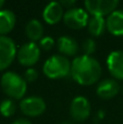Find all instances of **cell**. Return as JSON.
Wrapping results in <instances>:
<instances>
[{"label": "cell", "instance_id": "ac0fdd59", "mask_svg": "<svg viewBox=\"0 0 123 124\" xmlns=\"http://www.w3.org/2000/svg\"><path fill=\"white\" fill-rule=\"evenodd\" d=\"M16 111V103L11 98L4 99L0 102V113L6 118H10Z\"/></svg>", "mask_w": 123, "mask_h": 124}, {"label": "cell", "instance_id": "d6986e66", "mask_svg": "<svg viewBox=\"0 0 123 124\" xmlns=\"http://www.w3.org/2000/svg\"><path fill=\"white\" fill-rule=\"evenodd\" d=\"M96 48H97V46H96V41L94 40L93 38L85 39L82 44V50H83V52H84L85 56H91L92 57V54L96 51Z\"/></svg>", "mask_w": 123, "mask_h": 124}, {"label": "cell", "instance_id": "4fadbf2b", "mask_svg": "<svg viewBox=\"0 0 123 124\" xmlns=\"http://www.w3.org/2000/svg\"><path fill=\"white\" fill-rule=\"evenodd\" d=\"M107 30L113 36H123V10H115L106 19Z\"/></svg>", "mask_w": 123, "mask_h": 124}, {"label": "cell", "instance_id": "5bb4252c", "mask_svg": "<svg viewBox=\"0 0 123 124\" xmlns=\"http://www.w3.org/2000/svg\"><path fill=\"white\" fill-rule=\"evenodd\" d=\"M57 48L60 54L64 57H73L78 51V44L70 36H61L57 40Z\"/></svg>", "mask_w": 123, "mask_h": 124}, {"label": "cell", "instance_id": "6da1fadb", "mask_svg": "<svg viewBox=\"0 0 123 124\" xmlns=\"http://www.w3.org/2000/svg\"><path fill=\"white\" fill-rule=\"evenodd\" d=\"M101 76V65L91 56H78L71 62V77L83 86L94 85Z\"/></svg>", "mask_w": 123, "mask_h": 124}, {"label": "cell", "instance_id": "2e32d148", "mask_svg": "<svg viewBox=\"0 0 123 124\" xmlns=\"http://www.w3.org/2000/svg\"><path fill=\"white\" fill-rule=\"evenodd\" d=\"M44 25L40 21L36 19H33L31 21L27 22L25 26V34L27 36V38L30 39V41L36 43V41L40 40L44 37Z\"/></svg>", "mask_w": 123, "mask_h": 124}, {"label": "cell", "instance_id": "3957f363", "mask_svg": "<svg viewBox=\"0 0 123 124\" xmlns=\"http://www.w3.org/2000/svg\"><path fill=\"white\" fill-rule=\"evenodd\" d=\"M43 72L50 79L64 78L71 75V62L62 54H52L45 61Z\"/></svg>", "mask_w": 123, "mask_h": 124}, {"label": "cell", "instance_id": "52a82bcc", "mask_svg": "<svg viewBox=\"0 0 123 124\" xmlns=\"http://www.w3.org/2000/svg\"><path fill=\"white\" fill-rule=\"evenodd\" d=\"M17 54L16 46L12 38L0 36V71L8 69Z\"/></svg>", "mask_w": 123, "mask_h": 124}, {"label": "cell", "instance_id": "ba28073f", "mask_svg": "<svg viewBox=\"0 0 123 124\" xmlns=\"http://www.w3.org/2000/svg\"><path fill=\"white\" fill-rule=\"evenodd\" d=\"M20 110L26 116H39L46 111V102L39 96L25 97L20 102Z\"/></svg>", "mask_w": 123, "mask_h": 124}, {"label": "cell", "instance_id": "e0dca14e", "mask_svg": "<svg viewBox=\"0 0 123 124\" xmlns=\"http://www.w3.org/2000/svg\"><path fill=\"white\" fill-rule=\"evenodd\" d=\"M107 28L106 20L101 16H91L89 17L88 24H87V30L88 33L93 37H99L104 34V32Z\"/></svg>", "mask_w": 123, "mask_h": 124}, {"label": "cell", "instance_id": "9c48e42d", "mask_svg": "<svg viewBox=\"0 0 123 124\" xmlns=\"http://www.w3.org/2000/svg\"><path fill=\"white\" fill-rule=\"evenodd\" d=\"M91 103L89 100L84 96H76L72 99L70 105V113L74 121L83 122L91 114Z\"/></svg>", "mask_w": 123, "mask_h": 124}, {"label": "cell", "instance_id": "7c38bea8", "mask_svg": "<svg viewBox=\"0 0 123 124\" xmlns=\"http://www.w3.org/2000/svg\"><path fill=\"white\" fill-rule=\"evenodd\" d=\"M120 92V85L113 78H105L99 82L96 88L98 97L101 99H111L115 98Z\"/></svg>", "mask_w": 123, "mask_h": 124}, {"label": "cell", "instance_id": "5b68a950", "mask_svg": "<svg viewBox=\"0 0 123 124\" xmlns=\"http://www.w3.org/2000/svg\"><path fill=\"white\" fill-rule=\"evenodd\" d=\"M16 58L20 64H22L23 66L32 68L40 58V48L36 43L27 41L19 48Z\"/></svg>", "mask_w": 123, "mask_h": 124}, {"label": "cell", "instance_id": "8992f818", "mask_svg": "<svg viewBox=\"0 0 123 124\" xmlns=\"http://www.w3.org/2000/svg\"><path fill=\"white\" fill-rule=\"evenodd\" d=\"M89 17L91 16L85 9L74 7L64 12L63 23L72 30H82L87 26Z\"/></svg>", "mask_w": 123, "mask_h": 124}, {"label": "cell", "instance_id": "30bf717a", "mask_svg": "<svg viewBox=\"0 0 123 124\" xmlns=\"http://www.w3.org/2000/svg\"><path fill=\"white\" fill-rule=\"evenodd\" d=\"M107 69L117 79H123V51L113 50L107 57Z\"/></svg>", "mask_w": 123, "mask_h": 124}, {"label": "cell", "instance_id": "7402d4cb", "mask_svg": "<svg viewBox=\"0 0 123 124\" xmlns=\"http://www.w3.org/2000/svg\"><path fill=\"white\" fill-rule=\"evenodd\" d=\"M60 3H61V6L63 7V9H72V8H74V6H75V3L76 2L74 1V0H62V1H60Z\"/></svg>", "mask_w": 123, "mask_h": 124}, {"label": "cell", "instance_id": "7a4b0ae2", "mask_svg": "<svg viewBox=\"0 0 123 124\" xmlns=\"http://www.w3.org/2000/svg\"><path fill=\"white\" fill-rule=\"evenodd\" d=\"M0 85L4 94L11 99H23L27 92V82L17 73L8 71L4 72L0 79Z\"/></svg>", "mask_w": 123, "mask_h": 124}, {"label": "cell", "instance_id": "8fae6325", "mask_svg": "<svg viewBox=\"0 0 123 124\" xmlns=\"http://www.w3.org/2000/svg\"><path fill=\"white\" fill-rule=\"evenodd\" d=\"M63 15H64L63 7L58 1L49 2L43 11L44 21L47 24H50V25L58 24L61 20H63Z\"/></svg>", "mask_w": 123, "mask_h": 124}, {"label": "cell", "instance_id": "603a6c76", "mask_svg": "<svg viewBox=\"0 0 123 124\" xmlns=\"http://www.w3.org/2000/svg\"><path fill=\"white\" fill-rule=\"evenodd\" d=\"M11 124H32L31 121L26 120V119H17V120L13 121Z\"/></svg>", "mask_w": 123, "mask_h": 124}, {"label": "cell", "instance_id": "44dd1931", "mask_svg": "<svg viewBox=\"0 0 123 124\" xmlns=\"http://www.w3.org/2000/svg\"><path fill=\"white\" fill-rule=\"evenodd\" d=\"M23 77L27 83H32V82H35L38 78V72H37L34 68H27L26 71L24 72Z\"/></svg>", "mask_w": 123, "mask_h": 124}, {"label": "cell", "instance_id": "ffe728a7", "mask_svg": "<svg viewBox=\"0 0 123 124\" xmlns=\"http://www.w3.org/2000/svg\"><path fill=\"white\" fill-rule=\"evenodd\" d=\"M54 45H57V43L54 41V39L50 36H44L43 38L39 40V44H38L40 50H45V51H50V50L54 47Z\"/></svg>", "mask_w": 123, "mask_h": 124}, {"label": "cell", "instance_id": "cb8c5ba5", "mask_svg": "<svg viewBox=\"0 0 123 124\" xmlns=\"http://www.w3.org/2000/svg\"><path fill=\"white\" fill-rule=\"evenodd\" d=\"M3 6H4V1H3V0H0V10H2Z\"/></svg>", "mask_w": 123, "mask_h": 124}, {"label": "cell", "instance_id": "277c9868", "mask_svg": "<svg viewBox=\"0 0 123 124\" xmlns=\"http://www.w3.org/2000/svg\"><path fill=\"white\" fill-rule=\"evenodd\" d=\"M85 10L92 16H108L117 10L118 0H86L84 2Z\"/></svg>", "mask_w": 123, "mask_h": 124}, {"label": "cell", "instance_id": "9a60e30c", "mask_svg": "<svg viewBox=\"0 0 123 124\" xmlns=\"http://www.w3.org/2000/svg\"><path fill=\"white\" fill-rule=\"evenodd\" d=\"M16 16L9 9L0 10V36H6L14 28Z\"/></svg>", "mask_w": 123, "mask_h": 124}]
</instances>
